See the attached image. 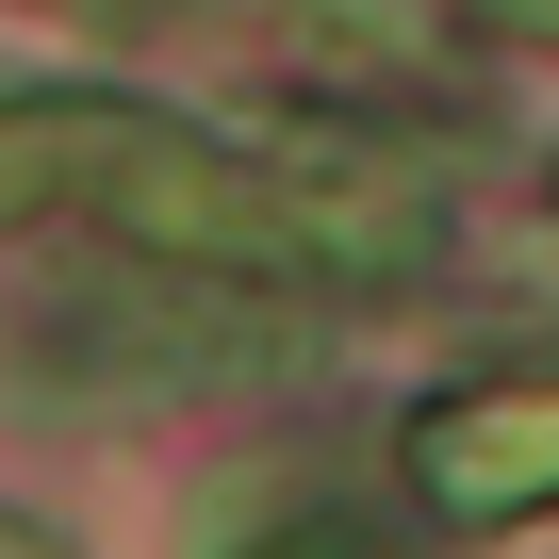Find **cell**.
<instances>
[{
    "label": "cell",
    "mask_w": 559,
    "mask_h": 559,
    "mask_svg": "<svg viewBox=\"0 0 559 559\" xmlns=\"http://www.w3.org/2000/svg\"><path fill=\"white\" fill-rule=\"evenodd\" d=\"M263 559H379L362 526H297V543H263Z\"/></svg>",
    "instance_id": "cell-2"
},
{
    "label": "cell",
    "mask_w": 559,
    "mask_h": 559,
    "mask_svg": "<svg viewBox=\"0 0 559 559\" xmlns=\"http://www.w3.org/2000/svg\"><path fill=\"white\" fill-rule=\"evenodd\" d=\"M461 17H493V34H559V0H461Z\"/></svg>",
    "instance_id": "cell-3"
},
{
    "label": "cell",
    "mask_w": 559,
    "mask_h": 559,
    "mask_svg": "<svg viewBox=\"0 0 559 559\" xmlns=\"http://www.w3.org/2000/svg\"><path fill=\"white\" fill-rule=\"evenodd\" d=\"M0 559H67V543H50V526H34V510H0Z\"/></svg>",
    "instance_id": "cell-4"
},
{
    "label": "cell",
    "mask_w": 559,
    "mask_h": 559,
    "mask_svg": "<svg viewBox=\"0 0 559 559\" xmlns=\"http://www.w3.org/2000/svg\"><path fill=\"white\" fill-rule=\"evenodd\" d=\"M412 510L428 526H526L559 510V379H461L412 412Z\"/></svg>",
    "instance_id": "cell-1"
}]
</instances>
